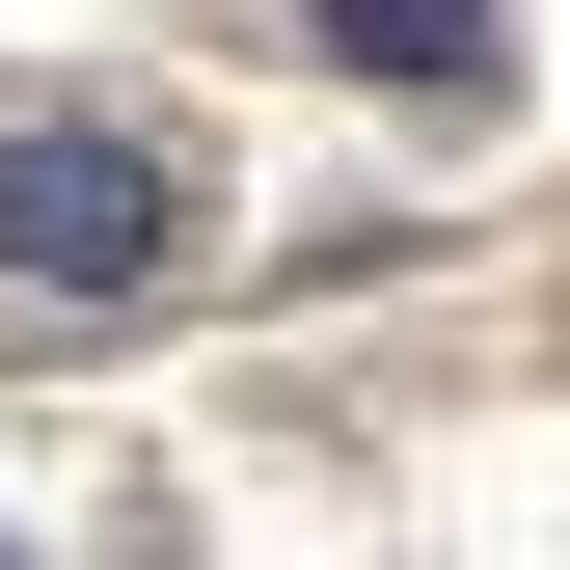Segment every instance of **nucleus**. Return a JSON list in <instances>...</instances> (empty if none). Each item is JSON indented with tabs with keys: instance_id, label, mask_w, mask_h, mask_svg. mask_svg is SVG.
Returning <instances> with one entry per match:
<instances>
[{
	"instance_id": "1",
	"label": "nucleus",
	"mask_w": 570,
	"mask_h": 570,
	"mask_svg": "<svg viewBox=\"0 0 570 570\" xmlns=\"http://www.w3.org/2000/svg\"><path fill=\"white\" fill-rule=\"evenodd\" d=\"M164 245H190L164 136H0V272H28V299H136Z\"/></svg>"
},
{
	"instance_id": "2",
	"label": "nucleus",
	"mask_w": 570,
	"mask_h": 570,
	"mask_svg": "<svg viewBox=\"0 0 570 570\" xmlns=\"http://www.w3.org/2000/svg\"><path fill=\"white\" fill-rule=\"evenodd\" d=\"M326 55L407 82V109H489V0H326Z\"/></svg>"
},
{
	"instance_id": "3",
	"label": "nucleus",
	"mask_w": 570,
	"mask_h": 570,
	"mask_svg": "<svg viewBox=\"0 0 570 570\" xmlns=\"http://www.w3.org/2000/svg\"><path fill=\"white\" fill-rule=\"evenodd\" d=\"M0 570H28V543H0Z\"/></svg>"
}]
</instances>
